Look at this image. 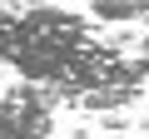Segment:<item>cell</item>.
Returning a JSON list of instances; mask_svg holds the SVG:
<instances>
[{"instance_id":"1","label":"cell","mask_w":149,"mask_h":139,"mask_svg":"<svg viewBox=\"0 0 149 139\" xmlns=\"http://www.w3.org/2000/svg\"><path fill=\"white\" fill-rule=\"evenodd\" d=\"M50 104L40 85H15L0 95V139H45L50 134Z\"/></svg>"},{"instance_id":"2","label":"cell","mask_w":149,"mask_h":139,"mask_svg":"<svg viewBox=\"0 0 149 139\" xmlns=\"http://www.w3.org/2000/svg\"><path fill=\"white\" fill-rule=\"evenodd\" d=\"M144 90L139 85H114V90H95V95H85V99H74V109H95V114H109V109H124V104H134Z\"/></svg>"},{"instance_id":"3","label":"cell","mask_w":149,"mask_h":139,"mask_svg":"<svg viewBox=\"0 0 149 139\" xmlns=\"http://www.w3.org/2000/svg\"><path fill=\"white\" fill-rule=\"evenodd\" d=\"M149 5H114V0H100V5H90L95 20H144Z\"/></svg>"},{"instance_id":"4","label":"cell","mask_w":149,"mask_h":139,"mask_svg":"<svg viewBox=\"0 0 149 139\" xmlns=\"http://www.w3.org/2000/svg\"><path fill=\"white\" fill-rule=\"evenodd\" d=\"M139 65L149 70V35H144V45H139Z\"/></svg>"}]
</instances>
